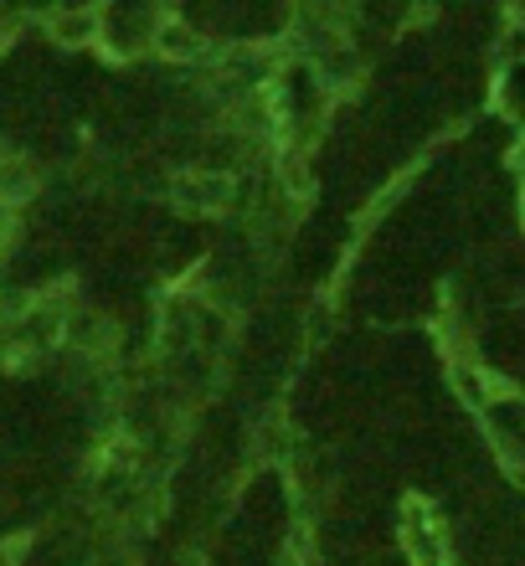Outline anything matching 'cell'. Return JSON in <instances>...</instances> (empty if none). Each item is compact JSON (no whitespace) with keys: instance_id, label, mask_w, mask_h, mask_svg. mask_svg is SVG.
<instances>
[{"instance_id":"6da1fadb","label":"cell","mask_w":525,"mask_h":566,"mask_svg":"<svg viewBox=\"0 0 525 566\" xmlns=\"http://www.w3.org/2000/svg\"><path fill=\"white\" fill-rule=\"evenodd\" d=\"M176 201L191 211H222L232 201V180L217 176V170H186L176 180Z\"/></svg>"},{"instance_id":"7a4b0ae2","label":"cell","mask_w":525,"mask_h":566,"mask_svg":"<svg viewBox=\"0 0 525 566\" xmlns=\"http://www.w3.org/2000/svg\"><path fill=\"white\" fill-rule=\"evenodd\" d=\"M46 27H52V36H57V42L77 46V42H93V36H98L104 15H98V11H57Z\"/></svg>"},{"instance_id":"3957f363","label":"cell","mask_w":525,"mask_h":566,"mask_svg":"<svg viewBox=\"0 0 525 566\" xmlns=\"http://www.w3.org/2000/svg\"><path fill=\"white\" fill-rule=\"evenodd\" d=\"M155 42H160V52H170V57H191V52H201V42H196L186 27H176V21H160V27H155Z\"/></svg>"},{"instance_id":"277c9868","label":"cell","mask_w":525,"mask_h":566,"mask_svg":"<svg viewBox=\"0 0 525 566\" xmlns=\"http://www.w3.org/2000/svg\"><path fill=\"white\" fill-rule=\"evenodd\" d=\"M0 42H6V21H0Z\"/></svg>"}]
</instances>
